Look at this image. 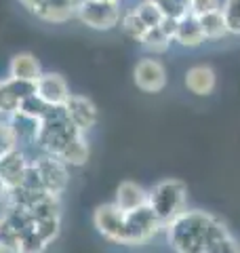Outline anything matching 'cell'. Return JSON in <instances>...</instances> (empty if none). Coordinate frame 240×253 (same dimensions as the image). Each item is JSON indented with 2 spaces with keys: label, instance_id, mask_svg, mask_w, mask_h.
Returning <instances> with one entry per match:
<instances>
[{
  "label": "cell",
  "instance_id": "obj_1",
  "mask_svg": "<svg viewBox=\"0 0 240 253\" xmlns=\"http://www.w3.org/2000/svg\"><path fill=\"white\" fill-rule=\"evenodd\" d=\"M166 232L177 253H200L230 236L228 228L219 219L200 211H181L166 224Z\"/></svg>",
  "mask_w": 240,
  "mask_h": 253
},
{
  "label": "cell",
  "instance_id": "obj_2",
  "mask_svg": "<svg viewBox=\"0 0 240 253\" xmlns=\"http://www.w3.org/2000/svg\"><path fill=\"white\" fill-rule=\"evenodd\" d=\"M93 226L97 232L112 243L118 245H143L150 241V236L139 228L133 213L120 211L114 203L99 205L93 213Z\"/></svg>",
  "mask_w": 240,
  "mask_h": 253
},
{
  "label": "cell",
  "instance_id": "obj_3",
  "mask_svg": "<svg viewBox=\"0 0 240 253\" xmlns=\"http://www.w3.org/2000/svg\"><path fill=\"white\" fill-rule=\"evenodd\" d=\"M148 199V205L152 211L156 213V217L162 221V226H166L169 221H173L181 211H186V196L188 190L179 179H166L154 186V190Z\"/></svg>",
  "mask_w": 240,
  "mask_h": 253
},
{
  "label": "cell",
  "instance_id": "obj_4",
  "mask_svg": "<svg viewBox=\"0 0 240 253\" xmlns=\"http://www.w3.org/2000/svg\"><path fill=\"white\" fill-rule=\"evenodd\" d=\"M32 167H34L38 181L42 190L51 196H59L66 192V188L70 184V167L61 161L59 156L38 152L32 156Z\"/></svg>",
  "mask_w": 240,
  "mask_h": 253
},
{
  "label": "cell",
  "instance_id": "obj_5",
  "mask_svg": "<svg viewBox=\"0 0 240 253\" xmlns=\"http://www.w3.org/2000/svg\"><path fill=\"white\" fill-rule=\"evenodd\" d=\"M78 19L93 30H110L118 26L120 9L118 2H106V0H80Z\"/></svg>",
  "mask_w": 240,
  "mask_h": 253
},
{
  "label": "cell",
  "instance_id": "obj_6",
  "mask_svg": "<svg viewBox=\"0 0 240 253\" xmlns=\"http://www.w3.org/2000/svg\"><path fill=\"white\" fill-rule=\"evenodd\" d=\"M133 78L137 89L143 93H160L166 86V70L154 57H143L133 70Z\"/></svg>",
  "mask_w": 240,
  "mask_h": 253
},
{
  "label": "cell",
  "instance_id": "obj_7",
  "mask_svg": "<svg viewBox=\"0 0 240 253\" xmlns=\"http://www.w3.org/2000/svg\"><path fill=\"white\" fill-rule=\"evenodd\" d=\"M32 156L26 152V150H13L6 156L0 158V181L6 186V190H15L23 184V177L30 169Z\"/></svg>",
  "mask_w": 240,
  "mask_h": 253
},
{
  "label": "cell",
  "instance_id": "obj_8",
  "mask_svg": "<svg viewBox=\"0 0 240 253\" xmlns=\"http://www.w3.org/2000/svg\"><path fill=\"white\" fill-rule=\"evenodd\" d=\"M36 89H34V95L38 99H42L46 106L51 108H63L66 101L70 97V86L66 83V78L61 74H40V78L36 81Z\"/></svg>",
  "mask_w": 240,
  "mask_h": 253
},
{
  "label": "cell",
  "instance_id": "obj_9",
  "mask_svg": "<svg viewBox=\"0 0 240 253\" xmlns=\"http://www.w3.org/2000/svg\"><path fill=\"white\" fill-rule=\"evenodd\" d=\"M63 112L84 133L89 131L91 126L97 125V106H95L89 97H84V95H70L66 106H63Z\"/></svg>",
  "mask_w": 240,
  "mask_h": 253
},
{
  "label": "cell",
  "instance_id": "obj_10",
  "mask_svg": "<svg viewBox=\"0 0 240 253\" xmlns=\"http://www.w3.org/2000/svg\"><path fill=\"white\" fill-rule=\"evenodd\" d=\"M148 199H150V194L139 184H135V181H122V184L118 186V190H116L114 205L120 211L131 213V211H137L141 207H146Z\"/></svg>",
  "mask_w": 240,
  "mask_h": 253
},
{
  "label": "cell",
  "instance_id": "obj_11",
  "mask_svg": "<svg viewBox=\"0 0 240 253\" xmlns=\"http://www.w3.org/2000/svg\"><path fill=\"white\" fill-rule=\"evenodd\" d=\"M40 74H42V68L32 53H17L9 63V78L13 81L36 83Z\"/></svg>",
  "mask_w": 240,
  "mask_h": 253
},
{
  "label": "cell",
  "instance_id": "obj_12",
  "mask_svg": "<svg viewBox=\"0 0 240 253\" xmlns=\"http://www.w3.org/2000/svg\"><path fill=\"white\" fill-rule=\"evenodd\" d=\"M217 84V74L215 70L209 66H194L188 70L186 74V86L194 93V95H211Z\"/></svg>",
  "mask_w": 240,
  "mask_h": 253
},
{
  "label": "cell",
  "instance_id": "obj_13",
  "mask_svg": "<svg viewBox=\"0 0 240 253\" xmlns=\"http://www.w3.org/2000/svg\"><path fill=\"white\" fill-rule=\"evenodd\" d=\"M175 41L183 46H200L206 38L202 26H200V19L196 15H192L190 11L183 15V17L177 21V30H175Z\"/></svg>",
  "mask_w": 240,
  "mask_h": 253
},
{
  "label": "cell",
  "instance_id": "obj_14",
  "mask_svg": "<svg viewBox=\"0 0 240 253\" xmlns=\"http://www.w3.org/2000/svg\"><path fill=\"white\" fill-rule=\"evenodd\" d=\"M200 26H202V32H204V38H211V41H217V38H223L228 32V23H226V17H223L221 9L217 11H211L206 15H200Z\"/></svg>",
  "mask_w": 240,
  "mask_h": 253
},
{
  "label": "cell",
  "instance_id": "obj_15",
  "mask_svg": "<svg viewBox=\"0 0 240 253\" xmlns=\"http://www.w3.org/2000/svg\"><path fill=\"white\" fill-rule=\"evenodd\" d=\"M173 38H169L164 34L160 28H150L146 32V36L141 38V44H143V49L150 51V53H164V51H169V44H171Z\"/></svg>",
  "mask_w": 240,
  "mask_h": 253
},
{
  "label": "cell",
  "instance_id": "obj_16",
  "mask_svg": "<svg viewBox=\"0 0 240 253\" xmlns=\"http://www.w3.org/2000/svg\"><path fill=\"white\" fill-rule=\"evenodd\" d=\"M135 13L143 19V23H146L148 28H158L164 19L162 9H160L156 2H152V0H143L141 4H137L135 6Z\"/></svg>",
  "mask_w": 240,
  "mask_h": 253
},
{
  "label": "cell",
  "instance_id": "obj_17",
  "mask_svg": "<svg viewBox=\"0 0 240 253\" xmlns=\"http://www.w3.org/2000/svg\"><path fill=\"white\" fill-rule=\"evenodd\" d=\"M122 30H124V34L126 36H131L133 41H137V42H141V38L146 36V32L150 30L146 23H143V19L139 17L137 13H135V9L133 11H129L122 17Z\"/></svg>",
  "mask_w": 240,
  "mask_h": 253
},
{
  "label": "cell",
  "instance_id": "obj_18",
  "mask_svg": "<svg viewBox=\"0 0 240 253\" xmlns=\"http://www.w3.org/2000/svg\"><path fill=\"white\" fill-rule=\"evenodd\" d=\"M230 34H240V0H226L221 6Z\"/></svg>",
  "mask_w": 240,
  "mask_h": 253
},
{
  "label": "cell",
  "instance_id": "obj_19",
  "mask_svg": "<svg viewBox=\"0 0 240 253\" xmlns=\"http://www.w3.org/2000/svg\"><path fill=\"white\" fill-rule=\"evenodd\" d=\"M221 9L219 6V0H192L190 2V13L200 17V15H206L211 11H217Z\"/></svg>",
  "mask_w": 240,
  "mask_h": 253
},
{
  "label": "cell",
  "instance_id": "obj_20",
  "mask_svg": "<svg viewBox=\"0 0 240 253\" xmlns=\"http://www.w3.org/2000/svg\"><path fill=\"white\" fill-rule=\"evenodd\" d=\"M177 21L179 19H175V17H166V15H164V19H162V23H160V30H162L164 32V34L166 36H169V38H175V30H177Z\"/></svg>",
  "mask_w": 240,
  "mask_h": 253
},
{
  "label": "cell",
  "instance_id": "obj_21",
  "mask_svg": "<svg viewBox=\"0 0 240 253\" xmlns=\"http://www.w3.org/2000/svg\"><path fill=\"white\" fill-rule=\"evenodd\" d=\"M21 2H23V4H26V6H28V9H32V6H34V4H38V2H40V0H21Z\"/></svg>",
  "mask_w": 240,
  "mask_h": 253
},
{
  "label": "cell",
  "instance_id": "obj_22",
  "mask_svg": "<svg viewBox=\"0 0 240 253\" xmlns=\"http://www.w3.org/2000/svg\"><path fill=\"white\" fill-rule=\"evenodd\" d=\"M177 2H179V4H183V6H186V9L190 11V2H192V0H177Z\"/></svg>",
  "mask_w": 240,
  "mask_h": 253
},
{
  "label": "cell",
  "instance_id": "obj_23",
  "mask_svg": "<svg viewBox=\"0 0 240 253\" xmlns=\"http://www.w3.org/2000/svg\"><path fill=\"white\" fill-rule=\"evenodd\" d=\"M152 2H156V4H160V2H162V0H152Z\"/></svg>",
  "mask_w": 240,
  "mask_h": 253
},
{
  "label": "cell",
  "instance_id": "obj_24",
  "mask_svg": "<svg viewBox=\"0 0 240 253\" xmlns=\"http://www.w3.org/2000/svg\"><path fill=\"white\" fill-rule=\"evenodd\" d=\"M106 2H118V0H106Z\"/></svg>",
  "mask_w": 240,
  "mask_h": 253
}]
</instances>
